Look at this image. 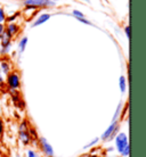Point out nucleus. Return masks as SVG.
Segmentation results:
<instances>
[{
    "instance_id": "1",
    "label": "nucleus",
    "mask_w": 146,
    "mask_h": 157,
    "mask_svg": "<svg viewBox=\"0 0 146 157\" xmlns=\"http://www.w3.org/2000/svg\"><path fill=\"white\" fill-rule=\"evenodd\" d=\"M18 139L24 146H28L31 144V136H30V125L29 121L23 120L18 125Z\"/></svg>"
},
{
    "instance_id": "2",
    "label": "nucleus",
    "mask_w": 146,
    "mask_h": 157,
    "mask_svg": "<svg viewBox=\"0 0 146 157\" xmlns=\"http://www.w3.org/2000/svg\"><path fill=\"white\" fill-rule=\"evenodd\" d=\"M8 90H18L21 88V76L17 72H10L5 80Z\"/></svg>"
},
{
    "instance_id": "3",
    "label": "nucleus",
    "mask_w": 146,
    "mask_h": 157,
    "mask_svg": "<svg viewBox=\"0 0 146 157\" xmlns=\"http://www.w3.org/2000/svg\"><path fill=\"white\" fill-rule=\"evenodd\" d=\"M38 146H39L40 150L45 157H55V153H54V148L51 147L47 139L45 137H39L38 141H37Z\"/></svg>"
},
{
    "instance_id": "4",
    "label": "nucleus",
    "mask_w": 146,
    "mask_h": 157,
    "mask_svg": "<svg viewBox=\"0 0 146 157\" xmlns=\"http://www.w3.org/2000/svg\"><path fill=\"white\" fill-rule=\"evenodd\" d=\"M23 5L28 8L36 9L39 7H54V6H56V2L51 1V0H24Z\"/></svg>"
},
{
    "instance_id": "5",
    "label": "nucleus",
    "mask_w": 146,
    "mask_h": 157,
    "mask_svg": "<svg viewBox=\"0 0 146 157\" xmlns=\"http://www.w3.org/2000/svg\"><path fill=\"white\" fill-rule=\"evenodd\" d=\"M114 140V144H115V148L114 149L118 151L119 154L122 153V150L126 148L127 146L129 145V142H128V137H127V134L124 132H119L115 138L113 139Z\"/></svg>"
},
{
    "instance_id": "6",
    "label": "nucleus",
    "mask_w": 146,
    "mask_h": 157,
    "mask_svg": "<svg viewBox=\"0 0 146 157\" xmlns=\"http://www.w3.org/2000/svg\"><path fill=\"white\" fill-rule=\"evenodd\" d=\"M118 125H119L118 121H112V123L109 125V128H107V129L103 132L102 136H101V140H102V141H111V140H113V139H112V134H113L115 128Z\"/></svg>"
},
{
    "instance_id": "7",
    "label": "nucleus",
    "mask_w": 146,
    "mask_h": 157,
    "mask_svg": "<svg viewBox=\"0 0 146 157\" xmlns=\"http://www.w3.org/2000/svg\"><path fill=\"white\" fill-rule=\"evenodd\" d=\"M9 92H10V96H12V101H13V104L15 105L16 108L24 109L25 102H24V100L22 99V97H21L18 90H9Z\"/></svg>"
},
{
    "instance_id": "8",
    "label": "nucleus",
    "mask_w": 146,
    "mask_h": 157,
    "mask_svg": "<svg viewBox=\"0 0 146 157\" xmlns=\"http://www.w3.org/2000/svg\"><path fill=\"white\" fill-rule=\"evenodd\" d=\"M5 32H6L10 38H13V36H16V34L20 32V26L16 23H9L7 26H5Z\"/></svg>"
},
{
    "instance_id": "9",
    "label": "nucleus",
    "mask_w": 146,
    "mask_h": 157,
    "mask_svg": "<svg viewBox=\"0 0 146 157\" xmlns=\"http://www.w3.org/2000/svg\"><path fill=\"white\" fill-rule=\"evenodd\" d=\"M51 17L50 14H48V13H45V14H41L40 16L37 17V20L32 23V28H36V26H39L41 24L46 23L47 21H49V18Z\"/></svg>"
},
{
    "instance_id": "10",
    "label": "nucleus",
    "mask_w": 146,
    "mask_h": 157,
    "mask_svg": "<svg viewBox=\"0 0 146 157\" xmlns=\"http://www.w3.org/2000/svg\"><path fill=\"white\" fill-rule=\"evenodd\" d=\"M0 72L5 75H8L12 72V65L6 60H1L0 62Z\"/></svg>"
},
{
    "instance_id": "11",
    "label": "nucleus",
    "mask_w": 146,
    "mask_h": 157,
    "mask_svg": "<svg viewBox=\"0 0 146 157\" xmlns=\"http://www.w3.org/2000/svg\"><path fill=\"white\" fill-rule=\"evenodd\" d=\"M122 110H123V102H120L116 107V109L114 112V115H113V120L112 121H118L119 122V118L121 117V114H122Z\"/></svg>"
},
{
    "instance_id": "12",
    "label": "nucleus",
    "mask_w": 146,
    "mask_h": 157,
    "mask_svg": "<svg viewBox=\"0 0 146 157\" xmlns=\"http://www.w3.org/2000/svg\"><path fill=\"white\" fill-rule=\"evenodd\" d=\"M119 88H120V91L122 94H124L127 91V78L124 75H121L119 78Z\"/></svg>"
},
{
    "instance_id": "13",
    "label": "nucleus",
    "mask_w": 146,
    "mask_h": 157,
    "mask_svg": "<svg viewBox=\"0 0 146 157\" xmlns=\"http://www.w3.org/2000/svg\"><path fill=\"white\" fill-rule=\"evenodd\" d=\"M28 42H29L28 36H23V38L18 41V51H20V54H22V52L25 50V48L28 46Z\"/></svg>"
},
{
    "instance_id": "14",
    "label": "nucleus",
    "mask_w": 146,
    "mask_h": 157,
    "mask_svg": "<svg viewBox=\"0 0 146 157\" xmlns=\"http://www.w3.org/2000/svg\"><path fill=\"white\" fill-rule=\"evenodd\" d=\"M98 141H99V138H97V137L94 138V139H93L91 141H89V142L87 144V145L85 146V149H90V148H93L94 146L98 144Z\"/></svg>"
},
{
    "instance_id": "15",
    "label": "nucleus",
    "mask_w": 146,
    "mask_h": 157,
    "mask_svg": "<svg viewBox=\"0 0 146 157\" xmlns=\"http://www.w3.org/2000/svg\"><path fill=\"white\" fill-rule=\"evenodd\" d=\"M4 133H5V123L2 121V118L0 117V140H1V138L4 137Z\"/></svg>"
},
{
    "instance_id": "16",
    "label": "nucleus",
    "mask_w": 146,
    "mask_h": 157,
    "mask_svg": "<svg viewBox=\"0 0 146 157\" xmlns=\"http://www.w3.org/2000/svg\"><path fill=\"white\" fill-rule=\"evenodd\" d=\"M72 15H73L75 17V20H77V18H81V17H85L83 13L80 12V10H77V9H74V10L72 12Z\"/></svg>"
},
{
    "instance_id": "17",
    "label": "nucleus",
    "mask_w": 146,
    "mask_h": 157,
    "mask_svg": "<svg viewBox=\"0 0 146 157\" xmlns=\"http://www.w3.org/2000/svg\"><path fill=\"white\" fill-rule=\"evenodd\" d=\"M26 157H40V156H39V154L37 153L36 150L29 149L28 153H26Z\"/></svg>"
},
{
    "instance_id": "18",
    "label": "nucleus",
    "mask_w": 146,
    "mask_h": 157,
    "mask_svg": "<svg viewBox=\"0 0 146 157\" xmlns=\"http://www.w3.org/2000/svg\"><path fill=\"white\" fill-rule=\"evenodd\" d=\"M129 153H130V147H129V145H128L126 148L122 150V153L120 154V155H121L122 157H128L129 156Z\"/></svg>"
},
{
    "instance_id": "19",
    "label": "nucleus",
    "mask_w": 146,
    "mask_h": 157,
    "mask_svg": "<svg viewBox=\"0 0 146 157\" xmlns=\"http://www.w3.org/2000/svg\"><path fill=\"white\" fill-rule=\"evenodd\" d=\"M6 14H5V12H4V9L0 7V23L1 24H4V22L6 21Z\"/></svg>"
},
{
    "instance_id": "20",
    "label": "nucleus",
    "mask_w": 146,
    "mask_h": 157,
    "mask_svg": "<svg viewBox=\"0 0 146 157\" xmlns=\"http://www.w3.org/2000/svg\"><path fill=\"white\" fill-rule=\"evenodd\" d=\"M18 16H20V14H18V13H16V14H14V15L10 16V17H8V18H6V21H7L8 23H14V21H15L16 18L18 17Z\"/></svg>"
},
{
    "instance_id": "21",
    "label": "nucleus",
    "mask_w": 146,
    "mask_h": 157,
    "mask_svg": "<svg viewBox=\"0 0 146 157\" xmlns=\"http://www.w3.org/2000/svg\"><path fill=\"white\" fill-rule=\"evenodd\" d=\"M77 20L79 21V22H81V23H83V24H87V25H91V22L89 20H87L86 17H81V18H77Z\"/></svg>"
},
{
    "instance_id": "22",
    "label": "nucleus",
    "mask_w": 146,
    "mask_h": 157,
    "mask_svg": "<svg viewBox=\"0 0 146 157\" xmlns=\"http://www.w3.org/2000/svg\"><path fill=\"white\" fill-rule=\"evenodd\" d=\"M124 33H126V36L129 39L130 38V26L129 25H127V26H124Z\"/></svg>"
},
{
    "instance_id": "23",
    "label": "nucleus",
    "mask_w": 146,
    "mask_h": 157,
    "mask_svg": "<svg viewBox=\"0 0 146 157\" xmlns=\"http://www.w3.org/2000/svg\"><path fill=\"white\" fill-rule=\"evenodd\" d=\"M5 86H6V84H5V78H4V75H2V73L0 72V88H4Z\"/></svg>"
},
{
    "instance_id": "24",
    "label": "nucleus",
    "mask_w": 146,
    "mask_h": 157,
    "mask_svg": "<svg viewBox=\"0 0 146 157\" xmlns=\"http://www.w3.org/2000/svg\"><path fill=\"white\" fill-rule=\"evenodd\" d=\"M4 32H5V25L0 23V39H1V36L4 34Z\"/></svg>"
},
{
    "instance_id": "25",
    "label": "nucleus",
    "mask_w": 146,
    "mask_h": 157,
    "mask_svg": "<svg viewBox=\"0 0 146 157\" xmlns=\"http://www.w3.org/2000/svg\"><path fill=\"white\" fill-rule=\"evenodd\" d=\"M113 150H114V148H113V147H110V148H107L106 149V151L107 153H111V151H113Z\"/></svg>"
},
{
    "instance_id": "26",
    "label": "nucleus",
    "mask_w": 146,
    "mask_h": 157,
    "mask_svg": "<svg viewBox=\"0 0 146 157\" xmlns=\"http://www.w3.org/2000/svg\"><path fill=\"white\" fill-rule=\"evenodd\" d=\"M87 157H99L98 155H96V154H90V155H88Z\"/></svg>"
},
{
    "instance_id": "27",
    "label": "nucleus",
    "mask_w": 146,
    "mask_h": 157,
    "mask_svg": "<svg viewBox=\"0 0 146 157\" xmlns=\"http://www.w3.org/2000/svg\"><path fill=\"white\" fill-rule=\"evenodd\" d=\"M51 1H54V2H56V1H57V0H51Z\"/></svg>"
},
{
    "instance_id": "28",
    "label": "nucleus",
    "mask_w": 146,
    "mask_h": 157,
    "mask_svg": "<svg viewBox=\"0 0 146 157\" xmlns=\"http://www.w3.org/2000/svg\"><path fill=\"white\" fill-rule=\"evenodd\" d=\"M2 157H8V156H2Z\"/></svg>"
},
{
    "instance_id": "29",
    "label": "nucleus",
    "mask_w": 146,
    "mask_h": 157,
    "mask_svg": "<svg viewBox=\"0 0 146 157\" xmlns=\"http://www.w3.org/2000/svg\"><path fill=\"white\" fill-rule=\"evenodd\" d=\"M104 157H105V156H104Z\"/></svg>"
}]
</instances>
